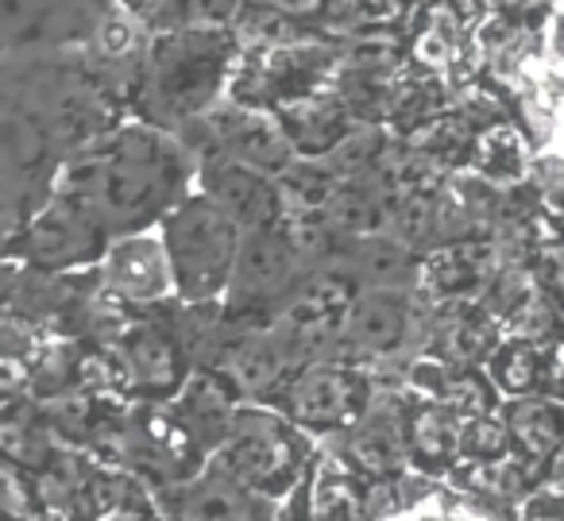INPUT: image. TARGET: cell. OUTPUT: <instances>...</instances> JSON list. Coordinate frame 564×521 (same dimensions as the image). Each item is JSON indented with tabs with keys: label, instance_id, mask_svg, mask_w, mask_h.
<instances>
[{
	"label": "cell",
	"instance_id": "obj_1",
	"mask_svg": "<svg viewBox=\"0 0 564 521\" xmlns=\"http://www.w3.org/2000/svg\"><path fill=\"white\" fill-rule=\"evenodd\" d=\"M202 159L186 135L155 120L109 128L101 140L63 166L58 182L78 189L105 228L117 236L148 232L197 189Z\"/></svg>",
	"mask_w": 564,
	"mask_h": 521
},
{
	"label": "cell",
	"instance_id": "obj_2",
	"mask_svg": "<svg viewBox=\"0 0 564 521\" xmlns=\"http://www.w3.org/2000/svg\"><path fill=\"white\" fill-rule=\"evenodd\" d=\"M228 28H171L151 40L140 66V94L148 120L182 132L220 101L232 66Z\"/></svg>",
	"mask_w": 564,
	"mask_h": 521
},
{
	"label": "cell",
	"instance_id": "obj_3",
	"mask_svg": "<svg viewBox=\"0 0 564 521\" xmlns=\"http://www.w3.org/2000/svg\"><path fill=\"white\" fill-rule=\"evenodd\" d=\"M317 452H322V444L291 417H282L279 410L263 402H243L232 433L213 452L209 464L256 495L286 502L314 471Z\"/></svg>",
	"mask_w": 564,
	"mask_h": 521
},
{
	"label": "cell",
	"instance_id": "obj_4",
	"mask_svg": "<svg viewBox=\"0 0 564 521\" xmlns=\"http://www.w3.org/2000/svg\"><path fill=\"white\" fill-rule=\"evenodd\" d=\"M159 232H163V243L171 251L174 282H178L182 302H220L228 294V282H232L243 228L205 189H194L178 209L166 213Z\"/></svg>",
	"mask_w": 564,
	"mask_h": 521
},
{
	"label": "cell",
	"instance_id": "obj_5",
	"mask_svg": "<svg viewBox=\"0 0 564 521\" xmlns=\"http://www.w3.org/2000/svg\"><path fill=\"white\" fill-rule=\"evenodd\" d=\"M376 390L379 379L364 363L329 356L302 363L263 405L279 410L282 417H291L294 425L306 428L322 444L345 436L364 417Z\"/></svg>",
	"mask_w": 564,
	"mask_h": 521
},
{
	"label": "cell",
	"instance_id": "obj_6",
	"mask_svg": "<svg viewBox=\"0 0 564 521\" xmlns=\"http://www.w3.org/2000/svg\"><path fill=\"white\" fill-rule=\"evenodd\" d=\"M112 243V232L97 209L78 194V189L58 182L55 194L43 202V209L4 236V259H20V263L35 267V271H89L105 259Z\"/></svg>",
	"mask_w": 564,
	"mask_h": 521
},
{
	"label": "cell",
	"instance_id": "obj_7",
	"mask_svg": "<svg viewBox=\"0 0 564 521\" xmlns=\"http://www.w3.org/2000/svg\"><path fill=\"white\" fill-rule=\"evenodd\" d=\"M178 302L159 305V310H140L117 333H105L117 340L128 371V390H132L135 402H171L194 371V356H189L186 340L178 333V321H174Z\"/></svg>",
	"mask_w": 564,
	"mask_h": 521
},
{
	"label": "cell",
	"instance_id": "obj_8",
	"mask_svg": "<svg viewBox=\"0 0 564 521\" xmlns=\"http://www.w3.org/2000/svg\"><path fill=\"white\" fill-rule=\"evenodd\" d=\"M310 263L286 228H259V232H243L240 256H236V271L228 282V294L220 297L228 313L240 317H274L286 305V297L306 282Z\"/></svg>",
	"mask_w": 564,
	"mask_h": 521
},
{
	"label": "cell",
	"instance_id": "obj_9",
	"mask_svg": "<svg viewBox=\"0 0 564 521\" xmlns=\"http://www.w3.org/2000/svg\"><path fill=\"white\" fill-rule=\"evenodd\" d=\"M194 132H182L186 143L197 151V159L205 155H228V159H240V163L256 166L263 174H282L291 171L299 163V148L294 140L286 135L282 128L279 112H263V109H251V105H232V101H217L205 117H197Z\"/></svg>",
	"mask_w": 564,
	"mask_h": 521
},
{
	"label": "cell",
	"instance_id": "obj_10",
	"mask_svg": "<svg viewBox=\"0 0 564 521\" xmlns=\"http://www.w3.org/2000/svg\"><path fill=\"white\" fill-rule=\"evenodd\" d=\"M205 464H209V452L182 425L171 402H132L124 441L128 471H135L159 495V490L194 479L197 471H205Z\"/></svg>",
	"mask_w": 564,
	"mask_h": 521
},
{
	"label": "cell",
	"instance_id": "obj_11",
	"mask_svg": "<svg viewBox=\"0 0 564 521\" xmlns=\"http://www.w3.org/2000/svg\"><path fill=\"white\" fill-rule=\"evenodd\" d=\"M112 0H0L4 55H43L94 43Z\"/></svg>",
	"mask_w": 564,
	"mask_h": 521
},
{
	"label": "cell",
	"instance_id": "obj_12",
	"mask_svg": "<svg viewBox=\"0 0 564 521\" xmlns=\"http://www.w3.org/2000/svg\"><path fill=\"white\" fill-rule=\"evenodd\" d=\"M406 387L402 382H379L376 398L364 410V417L348 428L337 441H322L325 448H333L345 459L352 471H360L364 479L376 475H394L406 471Z\"/></svg>",
	"mask_w": 564,
	"mask_h": 521
},
{
	"label": "cell",
	"instance_id": "obj_13",
	"mask_svg": "<svg viewBox=\"0 0 564 521\" xmlns=\"http://www.w3.org/2000/svg\"><path fill=\"white\" fill-rule=\"evenodd\" d=\"M97 274H101V286L132 310H159V305L178 302L171 251H166L159 228L117 236L97 263Z\"/></svg>",
	"mask_w": 564,
	"mask_h": 521
},
{
	"label": "cell",
	"instance_id": "obj_14",
	"mask_svg": "<svg viewBox=\"0 0 564 521\" xmlns=\"http://www.w3.org/2000/svg\"><path fill=\"white\" fill-rule=\"evenodd\" d=\"M155 498L166 521H274L282 506L248 490L213 464H205V471H197L178 487L159 490Z\"/></svg>",
	"mask_w": 564,
	"mask_h": 521
},
{
	"label": "cell",
	"instance_id": "obj_15",
	"mask_svg": "<svg viewBox=\"0 0 564 521\" xmlns=\"http://www.w3.org/2000/svg\"><path fill=\"white\" fill-rule=\"evenodd\" d=\"M197 189H205L243 232L274 228L286 217V197H282L279 178L240 163V159L205 155L202 171H197Z\"/></svg>",
	"mask_w": 564,
	"mask_h": 521
},
{
	"label": "cell",
	"instance_id": "obj_16",
	"mask_svg": "<svg viewBox=\"0 0 564 521\" xmlns=\"http://www.w3.org/2000/svg\"><path fill=\"white\" fill-rule=\"evenodd\" d=\"M502 344V321L479 297L430 302V336L425 351L453 367H487Z\"/></svg>",
	"mask_w": 564,
	"mask_h": 521
},
{
	"label": "cell",
	"instance_id": "obj_17",
	"mask_svg": "<svg viewBox=\"0 0 564 521\" xmlns=\"http://www.w3.org/2000/svg\"><path fill=\"white\" fill-rule=\"evenodd\" d=\"M499 256L495 243H437L417 259L414 290L422 302H448V297H479L487 282L499 274Z\"/></svg>",
	"mask_w": 564,
	"mask_h": 521
},
{
	"label": "cell",
	"instance_id": "obj_18",
	"mask_svg": "<svg viewBox=\"0 0 564 521\" xmlns=\"http://www.w3.org/2000/svg\"><path fill=\"white\" fill-rule=\"evenodd\" d=\"M171 410L178 413V421L197 436L205 452H217L228 441L236 417L243 410V394L225 371L217 367H194L186 379V387L171 398Z\"/></svg>",
	"mask_w": 564,
	"mask_h": 521
},
{
	"label": "cell",
	"instance_id": "obj_19",
	"mask_svg": "<svg viewBox=\"0 0 564 521\" xmlns=\"http://www.w3.org/2000/svg\"><path fill=\"white\" fill-rule=\"evenodd\" d=\"M410 394V390H406ZM406 456L410 467L430 479H448L464 456V417L437 398L410 394L406 402Z\"/></svg>",
	"mask_w": 564,
	"mask_h": 521
},
{
	"label": "cell",
	"instance_id": "obj_20",
	"mask_svg": "<svg viewBox=\"0 0 564 521\" xmlns=\"http://www.w3.org/2000/svg\"><path fill=\"white\" fill-rule=\"evenodd\" d=\"M502 421H507L510 448L514 459L545 479V464L564 441V402L549 394H522L502 402Z\"/></svg>",
	"mask_w": 564,
	"mask_h": 521
},
{
	"label": "cell",
	"instance_id": "obj_21",
	"mask_svg": "<svg viewBox=\"0 0 564 521\" xmlns=\"http://www.w3.org/2000/svg\"><path fill=\"white\" fill-rule=\"evenodd\" d=\"M151 513H159V498L140 475L128 467L97 464L70 521H135Z\"/></svg>",
	"mask_w": 564,
	"mask_h": 521
},
{
	"label": "cell",
	"instance_id": "obj_22",
	"mask_svg": "<svg viewBox=\"0 0 564 521\" xmlns=\"http://www.w3.org/2000/svg\"><path fill=\"white\" fill-rule=\"evenodd\" d=\"M0 452L12 464L28 467V471H40L58 448L55 428L43 421L40 413V398L35 394H17V398H0Z\"/></svg>",
	"mask_w": 564,
	"mask_h": 521
},
{
	"label": "cell",
	"instance_id": "obj_23",
	"mask_svg": "<svg viewBox=\"0 0 564 521\" xmlns=\"http://www.w3.org/2000/svg\"><path fill=\"white\" fill-rule=\"evenodd\" d=\"M310 521H368L364 513V475L352 471L333 448L317 452L310 471Z\"/></svg>",
	"mask_w": 564,
	"mask_h": 521
},
{
	"label": "cell",
	"instance_id": "obj_24",
	"mask_svg": "<svg viewBox=\"0 0 564 521\" xmlns=\"http://www.w3.org/2000/svg\"><path fill=\"white\" fill-rule=\"evenodd\" d=\"M94 471H97L94 452L82 448V444H63V448H58L55 456L40 467V471H32L43 510H55V513L74 518V510H78V502H82V495H86Z\"/></svg>",
	"mask_w": 564,
	"mask_h": 521
},
{
	"label": "cell",
	"instance_id": "obj_25",
	"mask_svg": "<svg viewBox=\"0 0 564 521\" xmlns=\"http://www.w3.org/2000/svg\"><path fill=\"white\" fill-rule=\"evenodd\" d=\"M545 351L549 340L541 344L522 340V336H502V344L487 359V375L502 390V398L541 394V387H545Z\"/></svg>",
	"mask_w": 564,
	"mask_h": 521
},
{
	"label": "cell",
	"instance_id": "obj_26",
	"mask_svg": "<svg viewBox=\"0 0 564 521\" xmlns=\"http://www.w3.org/2000/svg\"><path fill=\"white\" fill-rule=\"evenodd\" d=\"M82 351H86V336H47L40 351L32 356L28 371H32V394L51 398L78 390V367Z\"/></svg>",
	"mask_w": 564,
	"mask_h": 521
},
{
	"label": "cell",
	"instance_id": "obj_27",
	"mask_svg": "<svg viewBox=\"0 0 564 521\" xmlns=\"http://www.w3.org/2000/svg\"><path fill=\"white\" fill-rule=\"evenodd\" d=\"M243 0H148L151 24L159 32L171 28H228L240 17Z\"/></svg>",
	"mask_w": 564,
	"mask_h": 521
},
{
	"label": "cell",
	"instance_id": "obj_28",
	"mask_svg": "<svg viewBox=\"0 0 564 521\" xmlns=\"http://www.w3.org/2000/svg\"><path fill=\"white\" fill-rule=\"evenodd\" d=\"M387 521H507V518L499 510H491V506L460 495V490L441 479L422 502H414L399 518H387Z\"/></svg>",
	"mask_w": 564,
	"mask_h": 521
},
{
	"label": "cell",
	"instance_id": "obj_29",
	"mask_svg": "<svg viewBox=\"0 0 564 521\" xmlns=\"http://www.w3.org/2000/svg\"><path fill=\"white\" fill-rule=\"evenodd\" d=\"M514 448H510V433H507V421L499 413H484V417H468L464 421V456L460 459H510Z\"/></svg>",
	"mask_w": 564,
	"mask_h": 521
},
{
	"label": "cell",
	"instance_id": "obj_30",
	"mask_svg": "<svg viewBox=\"0 0 564 521\" xmlns=\"http://www.w3.org/2000/svg\"><path fill=\"white\" fill-rule=\"evenodd\" d=\"M0 510H4V521H28L32 513L43 510L35 475L28 467L12 464V459L0 464Z\"/></svg>",
	"mask_w": 564,
	"mask_h": 521
},
{
	"label": "cell",
	"instance_id": "obj_31",
	"mask_svg": "<svg viewBox=\"0 0 564 521\" xmlns=\"http://www.w3.org/2000/svg\"><path fill=\"white\" fill-rule=\"evenodd\" d=\"M259 12H271L279 20H317L325 17L329 0H248Z\"/></svg>",
	"mask_w": 564,
	"mask_h": 521
},
{
	"label": "cell",
	"instance_id": "obj_32",
	"mask_svg": "<svg viewBox=\"0 0 564 521\" xmlns=\"http://www.w3.org/2000/svg\"><path fill=\"white\" fill-rule=\"evenodd\" d=\"M541 394L561 398V402H564V336L561 333L549 340V351H545V387H541Z\"/></svg>",
	"mask_w": 564,
	"mask_h": 521
},
{
	"label": "cell",
	"instance_id": "obj_33",
	"mask_svg": "<svg viewBox=\"0 0 564 521\" xmlns=\"http://www.w3.org/2000/svg\"><path fill=\"white\" fill-rule=\"evenodd\" d=\"M274 521H310V475H306V482H302V487L279 506Z\"/></svg>",
	"mask_w": 564,
	"mask_h": 521
},
{
	"label": "cell",
	"instance_id": "obj_34",
	"mask_svg": "<svg viewBox=\"0 0 564 521\" xmlns=\"http://www.w3.org/2000/svg\"><path fill=\"white\" fill-rule=\"evenodd\" d=\"M541 482H564V441H561V448L549 456V464H545V479Z\"/></svg>",
	"mask_w": 564,
	"mask_h": 521
},
{
	"label": "cell",
	"instance_id": "obj_35",
	"mask_svg": "<svg viewBox=\"0 0 564 521\" xmlns=\"http://www.w3.org/2000/svg\"><path fill=\"white\" fill-rule=\"evenodd\" d=\"M135 521H166L163 513H151V518H135Z\"/></svg>",
	"mask_w": 564,
	"mask_h": 521
}]
</instances>
